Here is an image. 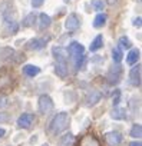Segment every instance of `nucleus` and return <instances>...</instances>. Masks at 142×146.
<instances>
[{
    "mask_svg": "<svg viewBox=\"0 0 142 146\" xmlns=\"http://www.w3.org/2000/svg\"><path fill=\"white\" fill-rule=\"evenodd\" d=\"M92 5H93L95 10H102L103 9V2H102V0H93Z\"/></svg>",
    "mask_w": 142,
    "mask_h": 146,
    "instance_id": "bb28decb",
    "label": "nucleus"
},
{
    "mask_svg": "<svg viewBox=\"0 0 142 146\" xmlns=\"http://www.w3.org/2000/svg\"><path fill=\"white\" fill-rule=\"evenodd\" d=\"M5 135H6V130H5L3 127H0V139H2V137H3Z\"/></svg>",
    "mask_w": 142,
    "mask_h": 146,
    "instance_id": "2f4dec72",
    "label": "nucleus"
},
{
    "mask_svg": "<svg viewBox=\"0 0 142 146\" xmlns=\"http://www.w3.org/2000/svg\"><path fill=\"white\" fill-rule=\"evenodd\" d=\"M66 50H67V53H69L70 56H72V59H76V57H79V56L83 54L85 47H83V44H81L79 42H72Z\"/></svg>",
    "mask_w": 142,
    "mask_h": 146,
    "instance_id": "39448f33",
    "label": "nucleus"
},
{
    "mask_svg": "<svg viewBox=\"0 0 142 146\" xmlns=\"http://www.w3.org/2000/svg\"><path fill=\"white\" fill-rule=\"evenodd\" d=\"M133 26H138V27H141V17H136V19L133 20Z\"/></svg>",
    "mask_w": 142,
    "mask_h": 146,
    "instance_id": "c756f323",
    "label": "nucleus"
},
{
    "mask_svg": "<svg viewBox=\"0 0 142 146\" xmlns=\"http://www.w3.org/2000/svg\"><path fill=\"white\" fill-rule=\"evenodd\" d=\"M106 20H108V16H106L105 13H99V15H96L95 19H93V27H95V29H101V27H103V26L106 25Z\"/></svg>",
    "mask_w": 142,
    "mask_h": 146,
    "instance_id": "4468645a",
    "label": "nucleus"
},
{
    "mask_svg": "<svg viewBox=\"0 0 142 146\" xmlns=\"http://www.w3.org/2000/svg\"><path fill=\"white\" fill-rule=\"evenodd\" d=\"M81 146H99V140L93 136V135H85L81 142H79Z\"/></svg>",
    "mask_w": 142,
    "mask_h": 146,
    "instance_id": "f8f14e48",
    "label": "nucleus"
},
{
    "mask_svg": "<svg viewBox=\"0 0 142 146\" xmlns=\"http://www.w3.org/2000/svg\"><path fill=\"white\" fill-rule=\"evenodd\" d=\"M55 72H56V75H57L59 78H66L67 73H69L67 64H66L65 62H57L56 66H55Z\"/></svg>",
    "mask_w": 142,
    "mask_h": 146,
    "instance_id": "ddd939ff",
    "label": "nucleus"
},
{
    "mask_svg": "<svg viewBox=\"0 0 142 146\" xmlns=\"http://www.w3.org/2000/svg\"><path fill=\"white\" fill-rule=\"evenodd\" d=\"M42 146H49V145H47V143H45V145H42Z\"/></svg>",
    "mask_w": 142,
    "mask_h": 146,
    "instance_id": "72a5a7b5",
    "label": "nucleus"
},
{
    "mask_svg": "<svg viewBox=\"0 0 142 146\" xmlns=\"http://www.w3.org/2000/svg\"><path fill=\"white\" fill-rule=\"evenodd\" d=\"M129 135H131L132 137H136V139H139V137L142 136V126H141L139 123H135V125L131 127V132H129Z\"/></svg>",
    "mask_w": 142,
    "mask_h": 146,
    "instance_id": "4be33fe9",
    "label": "nucleus"
},
{
    "mask_svg": "<svg viewBox=\"0 0 142 146\" xmlns=\"http://www.w3.org/2000/svg\"><path fill=\"white\" fill-rule=\"evenodd\" d=\"M50 23H52V19L46 13H40L39 15V27H40V30L47 29L50 26Z\"/></svg>",
    "mask_w": 142,
    "mask_h": 146,
    "instance_id": "a211bd4d",
    "label": "nucleus"
},
{
    "mask_svg": "<svg viewBox=\"0 0 142 146\" xmlns=\"http://www.w3.org/2000/svg\"><path fill=\"white\" fill-rule=\"evenodd\" d=\"M111 116L115 120H122V119L126 117V110L123 108H113L112 112H111Z\"/></svg>",
    "mask_w": 142,
    "mask_h": 146,
    "instance_id": "dca6fc26",
    "label": "nucleus"
},
{
    "mask_svg": "<svg viewBox=\"0 0 142 146\" xmlns=\"http://www.w3.org/2000/svg\"><path fill=\"white\" fill-rule=\"evenodd\" d=\"M66 2H69V0H66Z\"/></svg>",
    "mask_w": 142,
    "mask_h": 146,
    "instance_id": "f704fd0d",
    "label": "nucleus"
},
{
    "mask_svg": "<svg viewBox=\"0 0 142 146\" xmlns=\"http://www.w3.org/2000/svg\"><path fill=\"white\" fill-rule=\"evenodd\" d=\"M121 76H122V66L121 64H115L113 67L109 69L106 78H108V82L111 85H116L121 80Z\"/></svg>",
    "mask_w": 142,
    "mask_h": 146,
    "instance_id": "7ed1b4c3",
    "label": "nucleus"
},
{
    "mask_svg": "<svg viewBox=\"0 0 142 146\" xmlns=\"http://www.w3.org/2000/svg\"><path fill=\"white\" fill-rule=\"evenodd\" d=\"M139 60V50L138 49H132L128 56H126V63L128 64H136V62Z\"/></svg>",
    "mask_w": 142,
    "mask_h": 146,
    "instance_id": "6ab92c4d",
    "label": "nucleus"
},
{
    "mask_svg": "<svg viewBox=\"0 0 142 146\" xmlns=\"http://www.w3.org/2000/svg\"><path fill=\"white\" fill-rule=\"evenodd\" d=\"M112 59H113L115 63H121V62H122V59H123V52H122L121 47H113V50H112Z\"/></svg>",
    "mask_w": 142,
    "mask_h": 146,
    "instance_id": "412c9836",
    "label": "nucleus"
},
{
    "mask_svg": "<svg viewBox=\"0 0 142 146\" xmlns=\"http://www.w3.org/2000/svg\"><path fill=\"white\" fill-rule=\"evenodd\" d=\"M69 126V115L66 112H59L53 116V119L49 123V132L52 135H59L65 132Z\"/></svg>",
    "mask_w": 142,
    "mask_h": 146,
    "instance_id": "f257e3e1",
    "label": "nucleus"
},
{
    "mask_svg": "<svg viewBox=\"0 0 142 146\" xmlns=\"http://www.w3.org/2000/svg\"><path fill=\"white\" fill-rule=\"evenodd\" d=\"M49 40V37L46 39H42V37H35L32 40H29V43L26 44V47L29 50H39V49H43L46 46V42Z\"/></svg>",
    "mask_w": 142,
    "mask_h": 146,
    "instance_id": "6e6552de",
    "label": "nucleus"
},
{
    "mask_svg": "<svg viewBox=\"0 0 142 146\" xmlns=\"http://www.w3.org/2000/svg\"><path fill=\"white\" fill-rule=\"evenodd\" d=\"M45 3V0H32V6L33 7H40Z\"/></svg>",
    "mask_w": 142,
    "mask_h": 146,
    "instance_id": "c85d7f7f",
    "label": "nucleus"
},
{
    "mask_svg": "<svg viewBox=\"0 0 142 146\" xmlns=\"http://www.w3.org/2000/svg\"><path fill=\"white\" fill-rule=\"evenodd\" d=\"M119 102H121V90L116 89L115 93H113V96H112V103H113V106H118Z\"/></svg>",
    "mask_w": 142,
    "mask_h": 146,
    "instance_id": "a878e982",
    "label": "nucleus"
},
{
    "mask_svg": "<svg viewBox=\"0 0 142 146\" xmlns=\"http://www.w3.org/2000/svg\"><path fill=\"white\" fill-rule=\"evenodd\" d=\"M129 83L132 86H141V66L136 64L131 72H129Z\"/></svg>",
    "mask_w": 142,
    "mask_h": 146,
    "instance_id": "0eeeda50",
    "label": "nucleus"
},
{
    "mask_svg": "<svg viewBox=\"0 0 142 146\" xmlns=\"http://www.w3.org/2000/svg\"><path fill=\"white\" fill-rule=\"evenodd\" d=\"M37 109L42 115H47L53 110V100L50 96L47 95H42L39 98V102H37Z\"/></svg>",
    "mask_w": 142,
    "mask_h": 146,
    "instance_id": "f03ea898",
    "label": "nucleus"
},
{
    "mask_svg": "<svg viewBox=\"0 0 142 146\" xmlns=\"http://www.w3.org/2000/svg\"><path fill=\"white\" fill-rule=\"evenodd\" d=\"M105 139L109 146H118L122 143V135L119 132H108L105 135Z\"/></svg>",
    "mask_w": 142,
    "mask_h": 146,
    "instance_id": "1a4fd4ad",
    "label": "nucleus"
},
{
    "mask_svg": "<svg viewBox=\"0 0 142 146\" xmlns=\"http://www.w3.org/2000/svg\"><path fill=\"white\" fill-rule=\"evenodd\" d=\"M23 73L26 76H29V78H33V76H36V75L40 73V69L37 66H35V64H26L23 67Z\"/></svg>",
    "mask_w": 142,
    "mask_h": 146,
    "instance_id": "2eb2a0df",
    "label": "nucleus"
},
{
    "mask_svg": "<svg viewBox=\"0 0 142 146\" xmlns=\"http://www.w3.org/2000/svg\"><path fill=\"white\" fill-rule=\"evenodd\" d=\"M73 143H75V137H73L72 133L63 135L59 140V146H73Z\"/></svg>",
    "mask_w": 142,
    "mask_h": 146,
    "instance_id": "f3484780",
    "label": "nucleus"
},
{
    "mask_svg": "<svg viewBox=\"0 0 142 146\" xmlns=\"http://www.w3.org/2000/svg\"><path fill=\"white\" fill-rule=\"evenodd\" d=\"M52 53H53V57L56 59V62H65L67 59V50L65 47H60V46H55L52 49Z\"/></svg>",
    "mask_w": 142,
    "mask_h": 146,
    "instance_id": "9d476101",
    "label": "nucleus"
},
{
    "mask_svg": "<svg viewBox=\"0 0 142 146\" xmlns=\"http://www.w3.org/2000/svg\"><path fill=\"white\" fill-rule=\"evenodd\" d=\"M119 46L123 47V49H129V47L132 46V43H131V40H129L126 36H122V37L119 39Z\"/></svg>",
    "mask_w": 142,
    "mask_h": 146,
    "instance_id": "b1692460",
    "label": "nucleus"
},
{
    "mask_svg": "<svg viewBox=\"0 0 142 146\" xmlns=\"http://www.w3.org/2000/svg\"><path fill=\"white\" fill-rule=\"evenodd\" d=\"M7 96H5V95H0V108H5V106H7Z\"/></svg>",
    "mask_w": 142,
    "mask_h": 146,
    "instance_id": "cd10ccee",
    "label": "nucleus"
},
{
    "mask_svg": "<svg viewBox=\"0 0 142 146\" xmlns=\"http://www.w3.org/2000/svg\"><path fill=\"white\" fill-rule=\"evenodd\" d=\"M35 22H36V15H35V13H30V15H27V16L25 17V20L22 22V25H23L25 27H32V26L35 25Z\"/></svg>",
    "mask_w": 142,
    "mask_h": 146,
    "instance_id": "5701e85b",
    "label": "nucleus"
},
{
    "mask_svg": "<svg viewBox=\"0 0 142 146\" xmlns=\"http://www.w3.org/2000/svg\"><path fill=\"white\" fill-rule=\"evenodd\" d=\"M79 26H81V19H79V16H78L76 13H70V15L66 17V20H65V27H66V30L75 32L76 29H79Z\"/></svg>",
    "mask_w": 142,
    "mask_h": 146,
    "instance_id": "20e7f679",
    "label": "nucleus"
},
{
    "mask_svg": "<svg viewBox=\"0 0 142 146\" xmlns=\"http://www.w3.org/2000/svg\"><path fill=\"white\" fill-rule=\"evenodd\" d=\"M73 62H75V67H76V70H79V69L83 66V63L86 62V57H85V54H82V56L73 59Z\"/></svg>",
    "mask_w": 142,
    "mask_h": 146,
    "instance_id": "393cba45",
    "label": "nucleus"
},
{
    "mask_svg": "<svg viewBox=\"0 0 142 146\" xmlns=\"http://www.w3.org/2000/svg\"><path fill=\"white\" fill-rule=\"evenodd\" d=\"M115 2H116V0H108V3H109V5H113Z\"/></svg>",
    "mask_w": 142,
    "mask_h": 146,
    "instance_id": "473e14b6",
    "label": "nucleus"
},
{
    "mask_svg": "<svg viewBox=\"0 0 142 146\" xmlns=\"http://www.w3.org/2000/svg\"><path fill=\"white\" fill-rule=\"evenodd\" d=\"M33 122H35V116L32 113H23L17 119V126L19 127H23V129H29Z\"/></svg>",
    "mask_w": 142,
    "mask_h": 146,
    "instance_id": "423d86ee",
    "label": "nucleus"
},
{
    "mask_svg": "<svg viewBox=\"0 0 142 146\" xmlns=\"http://www.w3.org/2000/svg\"><path fill=\"white\" fill-rule=\"evenodd\" d=\"M102 99V93L98 92V90H92L88 96H86V106H95L99 100Z\"/></svg>",
    "mask_w": 142,
    "mask_h": 146,
    "instance_id": "9b49d317",
    "label": "nucleus"
},
{
    "mask_svg": "<svg viewBox=\"0 0 142 146\" xmlns=\"http://www.w3.org/2000/svg\"><path fill=\"white\" fill-rule=\"evenodd\" d=\"M103 46V39H102V35H98L93 40H92V43H91V52H98L101 47Z\"/></svg>",
    "mask_w": 142,
    "mask_h": 146,
    "instance_id": "aec40b11",
    "label": "nucleus"
},
{
    "mask_svg": "<svg viewBox=\"0 0 142 146\" xmlns=\"http://www.w3.org/2000/svg\"><path fill=\"white\" fill-rule=\"evenodd\" d=\"M129 146H142V145H141V142H139V140H136V142H131V143H129Z\"/></svg>",
    "mask_w": 142,
    "mask_h": 146,
    "instance_id": "7c9ffc66",
    "label": "nucleus"
}]
</instances>
